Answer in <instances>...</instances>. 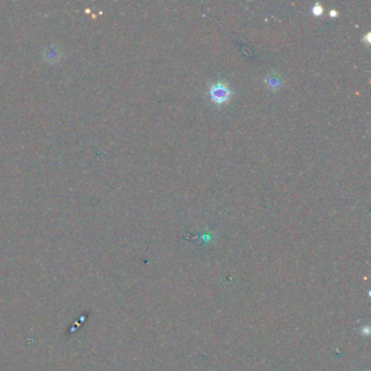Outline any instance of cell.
<instances>
[{"label": "cell", "instance_id": "obj_1", "mask_svg": "<svg viewBox=\"0 0 371 371\" xmlns=\"http://www.w3.org/2000/svg\"><path fill=\"white\" fill-rule=\"evenodd\" d=\"M210 97L216 104H224L231 97V91L223 83H217L210 87Z\"/></svg>", "mask_w": 371, "mask_h": 371}, {"label": "cell", "instance_id": "obj_2", "mask_svg": "<svg viewBox=\"0 0 371 371\" xmlns=\"http://www.w3.org/2000/svg\"><path fill=\"white\" fill-rule=\"evenodd\" d=\"M266 83H267L268 86H269V89L277 90V89H279V86L281 84V81H280V79H278L277 76H268L267 80H266Z\"/></svg>", "mask_w": 371, "mask_h": 371}, {"label": "cell", "instance_id": "obj_5", "mask_svg": "<svg viewBox=\"0 0 371 371\" xmlns=\"http://www.w3.org/2000/svg\"><path fill=\"white\" fill-rule=\"evenodd\" d=\"M366 42H367V44H370V33H368L367 35H366V37L364 38Z\"/></svg>", "mask_w": 371, "mask_h": 371}, {"label": "cell", "instance_id": "obj_4", "mask_svg": "<svg viewBox=\"0 0 371 371\" xmlns=\"http://www.w3.org/2000/svg\"><path fill=\"white\" fill-rule=\"evenodd\" d=\"M338 14H339L338 11H337V10H334V9H332L331 11H330V17H331V18H337Z\"/></svg>", "mask_w": 371, "mask_h": 371}, {"label": "cell", "instance_id": "obj_3", "mask_svg": "<svg viewBox=\"0 0 371 371\" xmlns=\"http://www.w3.org/2000/svg\"><path fill=\"white\" fill-rule=\"evenodd\" d=\"M311 11H312L313 14L317 15V17H319V15H321V14H322V12H323V8H322V6H321L320 3H316L315 6L312 7Z\"/></svg>", "mask_w": 371, "mask_h": 371}]
</instances>
